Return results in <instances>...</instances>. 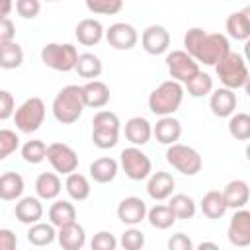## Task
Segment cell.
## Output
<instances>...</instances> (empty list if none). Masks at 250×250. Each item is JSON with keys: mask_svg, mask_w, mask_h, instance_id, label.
<instances>
[{"mask_svg": "<svg viewBox=\"0 0 250 250\" xmlns=\"http://www.w3.org/2000/svg\"><path fill=\"white\" fill-rule=\"evenodd\" d=\"M184 51L199 64L215 66L230 51V41L225 33H207L203 27H189L184 35Z\"/></svg>", "mask_w": 250, "mask_h": 250, "instance_id": "1", "label": "cell"}, {"mask_svg": "<svg viewBox=\"0 0 250 250\" xmlns=\"http://www.w3.org/2000/svg\"><path fill=\"white\" fill-rule=\"evenodd\" d=\"M84 98H82V86L78 84H68L64 86L53 100V115L59 123L62 125H72L80 119L84 111Z\"/></svg>", "mask_w": 250, "mask_h": 250, "instance_id": "2", "label": "cell"}, {"mask_svg": "<svg viewBox=\"0 0 250 250\" xmlns=\"http://www.w3.org/2000/svg\"><path fill=\"white\" fill-rule=\"evenodd\" d=\"M184 102V86L178 80H164L160 82L148 96V109L162 117L174 115Z\"/></svg>", "mask_w": 250, "mask_h": 250, "instance_id": "3", "label": "cell"}, {"mask_svg": "<svg viewBox=\"0 0 250 250\" xmlns=\"http://www.w3.org/2000/svg\"><path fill=\"white\" fill-rule=\"evenodd\" d=\"M215 72L221 80V84L229 90H240L246 88L248 80H250V72L246 66V61L240 53L229 51L217 64H215Z\"/></svg>", "mask_w": 250, "mask_h": 250, "instance_id": "4", "label": "cell"}, {"mask_svg": "<svg viewBox=\"0 0 250 250\" xmlns=\"http://www.w3.org/2000/svg\"><path fill=\"white\" fill-rule=\"evenodd\" d=\"M45 113H47L45 102L41 98H37V96H31V98H27L23 104H20L16 107V111H14L12 117H14L16 129L20 133L31 135V133H35L43 125Z\"/></svg>", "mask_w": 250, "mask_h": 250, "instance_id": "5", "label": "cell"}, {"mask_svg": "<svg viewBox=\"0 0 250 250\" xmlns=\"http://www.w3.org/2000/svg\"><path fill=\"white\" fill-rule=\"evenodd\" d=\"M164 156H166V162L174 170H178L180 174H184V176H195L203 168L201 154L193 146H189V145L172 143V145H168Z\"/></svg>", "mask_w": 250, "mask_h": 250, "instance_id": "6", "label": "cell"}, {"mask_svg": "<svg viewBox=\"0 0 250 250\" xmlns=\"http://www.w3.org/2000/svg\"><path fill=\"white\" fill-rule=\"evenodd\" d=\"M78 49L72 43H45L41 47V62L57 72L74 70Z\"/></svg>", "mask_w": 250, "mask_h": 250, "instance_id": "7", "label": "cell"}, {"mask_svg": "<svg viewBox=\"0 0 250 250\" xmlns=\"http://www.w3.org/2000/svg\"><path fill=\"white\" fill-rule=\"evenodd\" d=\"M119 166L121 170L125 172V176L133 182H141V180H146L148 174L152 172V162L150 158L135 145L127 146L121 150L119 154Z\"/></svg>", "mask_w": 250, "mask_h": 250, "instance_id": "8", "label": "cell"}, {"mask_svg": "<svg viewBox=\"0 0 250 250\" xmlns=\"http://www.w3.org/2000/svg\"><path fill=\"white\" fill-rule=\"evenodd\" d=\"M166 66H168V72H170L172 80H178L180 84L188 82L199 70V62L189 53H186L184 49L170 51L166 55Z\"/></svg>", "mask_w": 250, "mask_h": 250, "instance_id": "9", "label": "cell"}, {"mask_svg": "<svg viewBox=\"0 0 250 250\" xmlns=\"http://www.w3.org/2000/svg\"><path fill=\"white\" fill-rule=\"evenodd\" d=\"M47 160L57 174H70L78 168V154L72 146L64 143H51L47 145Z\"/></svg>", "mask_w": 250, "mask_h": 250, "instance_id": "10", "label": "cell"}, {"mask_svg": "<svg viewBox=\"0 0 250 250\" xmlns=\"http://www.w3.org/2000/svg\"><path fill=\"white\" fill-rule=\"evenodd\" d=\"M104 37L109 43V47H113L117 51H129L139 41L137 29L131 23H127V21H115V23H111L104 31Z\"/></svg>", "mask_w": 250, "mask_h": 250, "instance_id": "11", "label": "cell"}, {"mask_svg": "<svg viewBox=\"0 0 250 250\" xmlns=\"http://www.w3.org/2000/svg\"><path fill=\"white\" fill-rule=\"evenodd\" d=\"M227 238L232 246L244 248L250 244V211L246 207L234 209V215L229 221Z\"/></svg>", "mask_w": 250, "mask_h": 250, "instance_id": "12", "label": "cell"}, {"mask_svg": "<svg viewBox=\"0 0 250 250\" xmlns=\"http://www.w3.org/2000/svg\"><path fill=\"white\" fill-rule=\"evenodd\" d=\"M141 45L148 55H162L170 47V33L164 25L158 23L146 25L141 33Z\"/></svg>", "mask_w": 250, "mask_h": 250, "instance_id": "13", "label": "cell"}, {"mask_svg": "<svg viewBox=\"0 0 250 250\" xmlns=\"http://www.w3.org/2000/svg\"><path fill=\"white\" fill-rule=\"evenodd\" d=\"M146 209L148 207H146V203L141 197L129 195V197L119 201V205H117V219L123 225L137 227V225H141L146 219Z\"/></svg>", "mask_w": 250, "mask_h": 250, "instance_id": "14", "label": "cell"}, {"mask_svg": "<svg viewBox=\"0 0 250 250\" xmlns=\"http://www.w3.org/2000/svg\"><path fill=\"white\" fill-rule=\"evenodd\" d=\"M174 186L176 180L170 172L158 170V172H150L146 178V193L150 199L154 201H164L174 193Z\"/></svg>", "mask_w": 250, "mask_h": 250, "instance_id": "15", "label": "cell"}, {"mask_svg": "<svg viewBox=\"0 0 250 250\" xmlns=\"http://www.w3.org/2000/svg\"><path fill=\"white\" fill-rule=\"evenodd\" d=\"M236 94L234 90H229V88H217V90H211V98H209V107L213 111L215 117H230L236 109Z\"/></svg>", "mask_w": 250, "mask_h": 250, "instance_id": "16", "label": "cell"}, {"mask_svg": "<svg viewBox=\"0 0 250 250\" xmlns=\"http://www.w3.org/2000/svg\"><path fill=\"white\" fill-rule=\"evenodd\" d=\"M152 135L160 145H172L178 143L182 137V123L174 115H162L154 125H152Z\"/></svg>", "mask_w": 250, "mask_h": 250, "instance_id": "17", "label": "cell"}, {"mask_svg": "<svg viewBox=\"0 0 250 250\" xmlns=\"http://www.w3.org/2000/svg\"><path fill=\"white\" fill-rule=\"evenodd\" d=\"M104 25L100 20H94V18H84L76 23L74 27V35L78 39L80 45L84 47H94L98 45L102 39H104Z\"/></svg>", "mask_w": 250, "mask_h": 250, "instance_id": "18", "label": "cell"}, {"mask_svg": "<svg viewBox=\"0 0 250 250\" xmlns=\"http://www.w3.org/2000/svg\"><path fill=\"white\" fill-rule=\"evenodd\" d=\"M14 215L21 225H33L43 217V203L39 197H20L14 207Z\"/></svg>", "mask_w": 250, "mask_h": 250, "instance_id": "19", "label": "cell"}, {"mask_svg": "<svg viewBox=\"0 0 250 250\" xmlns=\"http://www.w3.org/2000/svg\"><path fill=\"white\" fill-rule=\"evenodd\" d=\"M225 29H227L230 39L246 41L250 37V8H242L238 12H232L225 21Z\"/></svg>", "mask_w": 250, "mask_h": 250, "instance_id": "20", "label": "cell"}, {"mask_svg": "<svg viewBox=\"0 0 250 250\" xmlns=\"http://www.w3.org/2000/svg\"><path fill=\"white\" fill-rule=\"evenodd\" d=\"M82 98H84V105L86 107L100 109V107L107 105V102H109V88H107L105 82H102L98 78L88 80L82 86Z\"/></svg>", "mask_w": 250, "mask_h": 250, "instance_id": "21", "label": "cell"}, {"mask_svg": "<svg viewBox=\"0 0 250 250\" xmlns=\"http://www.w3.org/2000/svg\"><path fill=\"white\" fill-rule=\"evenodd\" d=\"M123 131H125V139L135 146L146 145L152 137V125L148 123V119H145L141 115H135V117L127 119Z\"/></svg>", "mask_w": 250, "mask_h": 250, "instance_id": "22", "label": "cell"}, {"mask_svg": "<svg viewBox=\"0 0 250 250\" xmlns=\"http://www.w3.org/2000/svg\"><path fill=\"white\" fill-rule=\"evenodd\" d=\"M221 193L227 203V209H242L250 199V188L244 180H230Z\"/></svg>", "mask_w": 250, "mask_h": 250, "instance_id": "23", "label": "cell"}, {"mask_svg": "<svg viewBox=\"0 0 250 250\" xmlns=\"http://www.w3.org/2000/svg\"><path fill=\"white\" fill-rule=\"evenodd\" d=\"M57 240L64 250H80L86 244V230L74 221L57 229Z\"/></svg>", "mask_w": 250, "mask_h": 250, "instance_id": "24", "label": "cell"}, {"mask_svg": "<svg viewBox=\"0 0 250 250\" xmlns=\"http://www.w3.org/2000/svg\"><path fill=\"white\" fill-rule=\"evenodd\" d=\"M62 182L55 172H41L35 178V193L41 201H53L61 195Z\"/></svg>", "mask_w": 250, "mask_h": 250, "instance_id": "25", "label": "cell"}, {"mask_svg": "<svg viewBox=\"0 0 250 250\" xmlns=\"http://www.w3.org/2000/svg\"><path fill=\"white\" fill-rule=\"evenodd\" d=\"M90 178L96 182V184H109L115 180L117 172H119V162L111 156H102V158H96L90 168Z\"/></svg>", "mask_w": 250, "mask_h": 250, "instance_id": "26", "label": "cell"}, {"mask_svg": "<svg viewBox=\"0 0 250 250\" xmlns=\"http://www.w3.org/2000/svg\"><path fill=\"white\" fill-rule=\"evenodd\" d=\"M25 182L18 172H4L0 174V199L2 201H18L23 193Z\"/></svg>", "mask_w": 250, "mask_h": 250, "instance_id": "27", "label": "cell"}, {"mask_svg": "<svg viewBox=\"0 0 250 250\" xmlns=\"http://www.w3.org/2000/svg\"><path fill=\"white\" fill-rule=\"evenodd\" d=\"M47 215H49V223L59 229V227H64V225L76 221V207L66 199H55V203H51Z\"/></svg>", "mask_w": 250, "mask_h": 250, "instance_id": "28", "label": "cell"}, {"mask_svg": "<svg viewBox=\"0 0 250 250\" xmlns=\"http://www.w3.org/2000/svg\"><path fill=\"white\" fill-rule=\"evenodd\" d=\"M64 189H66V193H68V197L72 201H84V199L90 197V191H92L88 178L84 174H78L76 170L70 172V174H66Z\"/></svg>", "mask_w": 250, "mask_h": 250, "instance_id": "29", "label": "cell"}, {"mask_svg": "<svg viewBox=\"0 0 250 250\" xmlns=\"http://www.w3.org/2000/svg\"><path fill=\"white\" fill-rule=\"evenodd\" d=\"M199 209L207 219H221L227 213V203L223 199V193L217 189L207 191L199 201Z\"/></svg>", "mask_w": 250, "mask_h": 250, "instance_id": "30", "label": "cell"}, {"mask_svg": "<svg viewBox=\"0 0 250 250\" xmlns=\"http://www.w3.org/2000/svg\"><path fill=\"white\" fill-rule=\"evenodd\" d=\"M57 238V227L51 223H33L27 229V242L33 246H49L53 240Z\"/></svg>", "mask_w": 250, "mask_h": 250, "instance_id": "31", "label": "cell"}, {"mask_svg": "<svg viewBox=\"0 0 250 250\" xmlns=\"http://www.w3.org/2000/svg\"><path fill=\"white\" fill-rule=\"evenodd\" d=\"M74 70L78 72V76H82L86 80H94V78H98L102 74L104 64H102L98 55H94V53H80L78 59H76Z\"/></svg>", "mask_w": 250, "mask_h": 250, "instance_id": "32", "label": "cell"}, {"mask_svg": "<svg viewBox=\"0 0 250 250\" xmlns=\"http://www.w3.org/2000/svg\"><path fill=\"white\" fill-rule=\"evenodd\" d=\"M168 207L172 209L174 217L176 219H182V221H188V219H193L195 211H197V205L193 201V197L186 195V193H172L168 197Z\"/></svg>", "mask_w": 250, "mask_h": 250, "instance_id": "33", "label": "cell"}, {"mask_svg": "<svg viewBox=\"0 0 250 250\" xmlns=\"http://www.w3.org/2000/svg\"><path fill=\"white\" fill-rule=\"evenodd\" d=\"M23 62V49L16 41L0 43V68L4 70H14L20 68Z\"/></svg>", "mask_w": 250, "mask_h": 250, "instance_id": "34", "label": "cell"}, {"mask_svg": "<svg viewBox=\"0 0 250 250\" xmlns=\"http://www.w3.org/2000/svg\"><path fill=\"white\" fill-rule=\"evenodd\" d=\"M184 86V92H188L191 98H203V96H209L211 90H213V78L203 72L201 68L188 80L182 84Z\"/></svg>", "mask_w": 250, "mask_h": 250, "instance_id": "35", "label": "cell"}, {"mask_svg": "<svg viewBox=\"0 0 250 250\" xmlns=\"http://www.w3.org/2000/svg\"><path fill=\"white\" fill-rule=\"evenodd\" d=\"M146 221L150 223V227H152V229L166 230V229H170L178 219L174 217V213H172V209H170L168 205L158 203V205H154V207L146 209Z\"/></svg>", "mask_w": 250, "mask_h": 250, "instance_id": "36", "label": "cell"}, {"mask_svg": "<svg viewBox=\"0 0 250 250\" xmlns=\"http://www.w3.org/2000/svg\"><path fill=\"white\" fill-rule=\"evenodd\" d=\"M229 133L230 137H234L236 141H248L250 139V115L244 111L232 113L229 117Z\"/></svg>", "mask_w": 250, "mask_h": 250, "instance_id": "37", "label": "cell"}, {"mask_svg": "<svg viewBox=\"0 0 250 250\" xmlns=\"http://www.w3.org/2000/svg\"><path fill=\"white\" fill-rule=\"evenodd\" d=\"M20 152L27 164H39L47 158V145L41 139H31V141H25L21 145Z\"/></svg>", "mask_w": 250, "mask_h": 250, "instance_id": "38", "label": "cell"}, {"mask_svg": "<svg viewBox=\"0 0 250 250\" xmlns=\"http://www.w3.org/2000/svg\"><path fill=\"white\" fill-rule=\"evenodd\" d=\"M88 12L96 16H115L123 10V0H84Z\"/></svg>", "mask_w": 250, "mask_h": 250, "instance_id": "39", "label": "cell"}, {"mask_svg": "<svg viewBox=\"0 0 250 250\" xmlns=\"http://www.w3.org/2000/svg\"><path fill=\"white\" fill-rule=\"evenodd\" d=\"M92 143L102 150L113 148L119 143V131H113V129H92Z\"/></svg>", "mask_w": 250, "mask_h": 250, "instance_id": "40", "label": "cell"}, {"mask_svg": "<svg viewBox=\"0 0 250 250\" xmlns=\"http://www.w3.org/2000/svg\"><path fill=\"white\" fill-rule=\"evenodd\" d=\"M20 148V137L12 129H0V162Z\"/></svg>", "mask_w": 250, "mask_h": 250, "instance_id": "41", "label": "cell"}, {"mask_svg": "<svg viewBox=\"0 0 250 250\" xmlns=\"http://www.w3.org/2000/svg\"><path fill=\"white\" fill-rule=\"evenodd\" d=\"M92 129H113V131H119L121 129V121H119L117 113H113L109 109H102V111H98L94 115Z\"/></svg>", "mask_w": 250, "mask_h": 250, "instance_id": "42", "label": "cell"}, {"mask_svg": "<svg viewBox=\"0 0 250 250\" xmlns=\"http://www.w3.org/2000/svg\"><path fill=\"white\" fill-rule=\"evenodd\" d=\"M119 244L125 248V250H141L145 246V234L141 229L137 227H129L123 234H121V240Z\"/></svg>", "mask_w": 250, "mask_h": 250, "instance_id": "43", "label": "cell"}, {"mask_svg": "<svg viewBox=\"0 0 250 250\" xmlns=\"http://www.w3.org/2000/svg\"><path fill=\"white\" fill-rule=\"evenodd\" d=\"M16 12L23 20H35L41 12V0H16Z\"/></svg>", "mask_w": 250, "mask_h": 250, "instance_id": "44", "label": "cell"}, {"mask_svg": "<svg viewBox=\"0 0 250 250\" xmlns=\"http://www.w3.org/2000/svg\"><path fill=\"white\" fill-rule=\"evenodd\" d=\"M90 246H92V250H115L117 240L109 230H100V232L94 234Z\"/></svg>", "mask_w": 250, "mask_h": 250, "instance_id": "45", "label": "cell"}, {"mask_svg": "<svg viewBox=\"0 0 250 250\" xmlns=\"http://www.w3.org/2000/svg\"><path fill=\"white\" fill-rule=\"evenodd\" d=\"M16 111V100L8 90H0V121H6Z\"/></svg>", "mask_w": 250, "mask_h": 250, "instance_id": "46", "label": "cell"}, {"mask_svg": "<svg viewBox=\"0 0 250 250\" xmlns=\"http://www.w3.org/2000/svg\"><path fill=\"white\" fill-rule=\"evenodd\" d=\"M168 248H170V250H193V242H191V238H189L188 234L176 232V234L170 236Z\"/></svg>", "mask_w": 250, "mask_h": 250, "instance_id": "47", "label": "cell"}, {"mask_svg": "<svg viewBox=\"0 0 250 250\" xmlns=\"http://www.w3.org/2000/svg\"><path fill=\"white\" fill-rule=\"evenodd\" d=\"M16 37V25L8 16H0V43L14 41Z\"/></svg>", "mask_w": 250, "mask_h": 250, "instance_id": "48", "label": "cell"}, {"mask_svg": "<svg viewBox=\"0 0 250 250\" xmlns=\"http://www.w3.org/2000/svg\"><path fill=\"white\" fill-rule=\"evenodd\" d=\"M18 246V236L10 229H0V250H14Z\"/></svg>", "mask_w": 250, "mask_h": 250, "instance_id": "49", "label": "cell"}, {"mask_svg": "<svg viewBox=\"0 0 250 250\" xmlns=\"http://www.w3.org/2000/svg\"><path fill=\"white\" fill-rule=\"evenodd\" d=\"M14 10V2L12 0H0V16H8Z\"/></svg>", "mask_w": 250, "mask_h": 250, "instance_id": "50", "label": "cell"}, {"mask_svg": "<svg viewBox=\"0 0 250 250\" xmlns=\"http://www.w3.org/2000/svg\"><path fill=\"white\" fill-rule=\"evenodd\" d=\"M197 248H199V250H203V248H215V250H217L219 246H217L215 242H201V244H199Z\"/></svg>", "mask_w": 250, "mask_h": 250, "instance_id": "51", "label": "cell"}, {"mask_svg": "<svg viewBox=\"0 0 250 250\" xmlns=\"http://www.w3.org/2000/svg\"><path fill=\"white\" fill-rule=\"evenodd\" d=\"M45 2H61V0H45Z\"/></svg>", "mask_w": 250, "mask_h": 250, "instance_id": "52", "label": "cell"}]
</instances>
